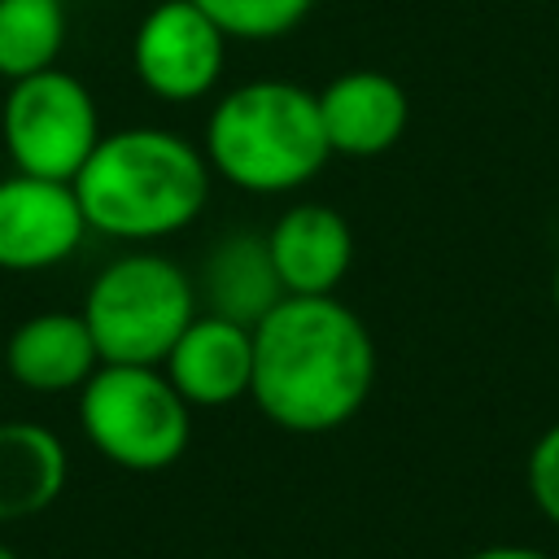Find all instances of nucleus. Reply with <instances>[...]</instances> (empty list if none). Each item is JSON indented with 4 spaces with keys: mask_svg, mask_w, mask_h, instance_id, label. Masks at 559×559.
<instances>
[{
    "mask_svg": "<svg viewBox=\"0 0 559 559\" xmlns=\"http://www.w3.org/2000/svg\"><path fill=\"white\" fill-rule=\"evenodd\" d=\"M201 153L223 183L253 197L297 192L332 157L319 96L288 79H249L223 92L205 118Z\"/></svg>",
    "mask_w": 559,
    "mask_h": 559,
    "instance_id": "nucleus-3",
    "label": "nucleus"
},
{
    "mask_svg": "<svg viewBox=\"0 0 559 559\" xmlns=\"http://www.w3.org/2000/svg\"><path fill=\"white\" fill-rule=\"evenodd\" d=\"M467 559H555V555H546L537 546H520V542H493V546L472 550Z\"/></svg>",
    "mask_w": 559,
    "mask_h": 559,
    "instance_id": "nucleus-18",
    "label": "nucleus"
},
{
    "mask_svg": "<svg viewBox=\"0 0 559 559\" xmlns=\"http://www.w3.org/2000/svg\"><path fill=\"white\" fill-rule=\"evenodd\" d=\"M550 301H555V314H559V253H555V271H550Z\"/></svg>",
    "mask_w": 559,
    "mask_h": 559,
    "instance_id": "nucleus-19",
    "label": "nucleus"
},
{
    "mask_svg": "<svg viewBox=\"0 0 559 559\" xmlns=\"http://www.w3.org/2000/svg\"><path fill=\"white\" fill-rule=\"evenodd\" d=\"M210 179L214 170L188 135L166 127H122L100 135L70 188L87 231L148 245L201 218L210 205Z\"/></svg>",
    "mask_w": 559,
    "mask_h": 559,
    "instance_id": "nucleus-2",
    "label": "nucleus"
},
{
    "mask_svg": "<svg viewBox=\"0 0 559 559\" xmlns=\"http://www.w3.org/2000/svg\"><path fill=\"white\" fill-rule=\"evenodd\" d=\"M66 35V0H0V79L17 83L57 66Z\"/></svg>",
    "mask_w": 559,
    "mask_h": 559,
    "instance_id": "nucleus-15",
    "label": "nucleus"
},
{
    "mask_svg": "<svg viewBox=\"0 0 559 559\" xmlns=\"http://www.w3.org/2000/svg\"><path fill=\"white\" fill-rule=\"evenodd\" d=\"M166 380L188 406H231L249 397L253 380V328L231 323L223 314L197 310V319L179 332L170 354L162 358Z\"/></svg>",
    "mask_w": 559,
    "mask_h": 559,
    "instance_id": "nucleus-9",
    "label": "nucleus"
},
{
    "mask_svg": "<svg viewBox=\"0 0 559 559\" xmlns=\"http://www.w3.org/2000/svg\"><path fill=\"white\" fill-rule=\"evenodd\" d=\"M197 284V306L210 314H223L231 323L253 328L266 319L288 293L280 284V271L266 249V231H227L201 262Z\"/></svg>",
    "mask_w": 559,
    "mask_h": 559,
    "instance_id": "nucleus-13",
    "label": "nucleus"
},
{
    "mask_svg": "<svg viewBox=\"0 0 559 559\" xmlns=\"http://www.w3.org/2000/svg\"><path fill=\"white\" fill-rule=\"evenodd\" d=\"M79 428L87 445L122 472H162L183 459L192 406L162 367L100 362L79 389Z\"/></svg>",
    "mask_w": 559,
    "mask_h": 559,
    "instance_id": "nucleus-5",
    "label": "nucleus"
},
{
    "mask_svg": "<svg viewBox=\"0 0 559 559\" xmlns=\"http://www.w3.org/2000/svg\"><path fill=\"white\" fill-rule=\"evenodd\" d=\"M100 367L96 341L79 310H39L9 332L4 371L26 393H79Z\"/></svg>",
    "mask_w": 559,
    "mask_h": 559,
    "instance_id": "nucleus-12",
    "label": "nucleus"
},
{
    "mask_svg": "<svg viewBox=\"0 0 559 559\" xmlns=\"http://www.w3.org/2000/svg\"><path fill=\"white\" fill-rule=\"evenodd\" d=\"M227 35L192 0H157L131 35V70L157 100L188 105L218 87Z\"/></svg>",
    "mask_w": 559,
    "mask_h": 559,
    "instance_id": "nucleus-7",
    "label": "nucleus"
},
{
    "mask_svg": "<svg viewBox=\"0 0 559 559\" xmlns=\"http://www.w3.org/2000/svg\"><path fill=\"white\" fill-rule=\"evenodd\" d=\"M227 39H240V44H271V39H284L293 35L314 0H192Z\"/></svg>",
    "mask_w": 559,
    "mask_h": 559,
    "instance_id": "nucleus-16",
    "label": "nucleus"
},
{
    "mask_svg": "<svg viewBox=\"0 0 559 559\" xmlns=\"http://www.w3.org/2000/svg\"><path fill=\"white\" fill-rule=\"evenodd\" d=\"M319 96V122L336 157H380L411 122L406 87L384 70H341Z\"/></svg>",
    "mask_w": 559,
    "mask_h": 559,
    "instance_id": "nucleus-10",
    "label": "nucleus"
},
{
    "mask_svg": "<svg viewBox=\"0 0 559 559\" xmlns=\"http://www.w3.org/2000/svg\"><path fill=\"white\" fill-rule=\"evenodd\" d=\"M376 384V341L354 306L284 297L253 323V406L284 432L319 437L349 424Z\"/></svg>",
    "mask_w": 559,
    "mask_h": 559,
    "instance_id": "nucleus-1",
    "label": "nucleus"
},
{
    "mask_svg": "<svg viewBox=\"0 0 559 559\" xmlns=\"http://www.w3.org/2000/svg\"><path fill=\"white\" fill-rule=\"evenodd\" d=\"M0 559H17V550H13V546H4V542H0Z\"/></svg>",
    "mask_w": 559,
    "mask_h": 559,
    "instance_id": "nucleus-20",
    "label": "nucleus"
},
{
    "mask_svg": "<svg viewBox=\"0 0 559 559\" xmlns=\"http://www.w3.org/2000/svg\"><path fill=\"white\" fill-rule=\"evenodd\" d=\"M87 218L70 183L4 175L0 179V271L31 275L61 266L79 253Z\"/></svg>",
    "mask_w": 559,
    "mask_h": 559,
    "instance_id": "nucleus-8",
    "label": "nucleus"
},
{
    "mask_svg": "<svg viewBox=\"0 0 559 559\" xmlns=\"http://www.w3.org/2000/svg\"><path fill=\"white\" fill-rule=\"evenodd\" d=\"M100 135L96 96L70 70L48 66L9 83L0 105V140L17 175L74 183Z\"/></svg>",
    "mask_w": 559,
    "mask_h": 559,
    "instance_id": "nucleus-6",
    "label": "nucleus"
},
{
    "mask_svg": "<svg viewBox=\"0 0 559 559\" xmlns=\"http://www.w3.org/2000/svg\"><path fill=\"white\" fill-rule=\"evenodd\" d=\"M266 249L288 297H332L354 266V227L323 201H297L271 223Z\"/></svg>",
    "mask_w": 559,
    "mask_h": 559,
    "instance_id": "nucleus-11",
    "label": "nucleus"
},
{
    "mask_svg": "<svg viewBox=\"0 0 559 559\" xmlns=\"http://www.w3.org/2000/svg\"><path fill=\"white\" fill-rule=\"evenodd\" d=\"M197 310L192 275L166 253L135 249L92 275L79 314L96 341L100 362L162 367Z\"/></svg>",
    "mask_w": 559,
    "mask_h": 559,
    "instance_id": "nucleus-4",
    "label": "nucleus"
},
{
    "mask_svg": "<svg viewBox=\"0 0 559 559\" xmlns=\"http://www.w3.org/2000/svg\"><path fill=\"white\" fill-rule=\"evenodd\" d=\"M524 489L537 507V515L559 528V419L550 428L537 432V441L528 445V459H524Z\"/></svg>",
    "mask_w": 559,
    "mask_h": 559,
    "instance_id": "nucleus-17",
    "label": "nucleus"
},
{
    "mask_svg": "<svg viewBox=\"0 0 559 559\" xmlns=\"http://www.w3.org/2000/svg\"><path fill=\"white\" fill-rule=\"evenodd\" d=\"M70 476L66 441L35 419H0V524L44 515Z\"/></svg>",
    "mask_w": 559,
    "mask_h": 559,
    "instance_id": "nucleus-14",
    "label": "nucleus"
}]
</instances>
